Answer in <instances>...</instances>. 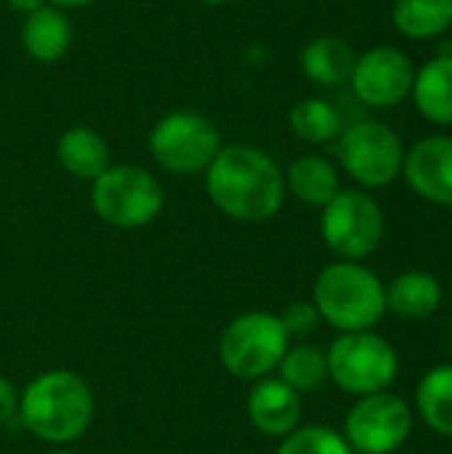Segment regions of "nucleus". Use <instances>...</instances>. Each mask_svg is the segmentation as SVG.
Returning <instances> with one entry per match:
<instances>
[{
  "mask_svg": "<svg viewBox=\"0 0 452 454\" xmlns=\"http://www.w3.org/2000/svg\"><path fill=\"white\" fill-rule=\"evenodd\" d=\"M290 130L301 141L328 144L344 133V117L325 98H304L290 109Z\"/></svg>",
  "mask_w": 452,
  "mask_h": 454,
  "instance_id": "nucleus-22",
  "label": "nucleus"
},
{
  "mask_svg": "<svg viewBox=\"0 0 452 454\" xmlns=\"http://www.w3.org/2000/svg\"><path fill=\"white\" fill-rule=\"evenodd\" d=\"M442 285L429 271H405L386 285V311L402 319H426L442 306Z\"/></svg>",
  "mask_w": 452,
  "mask_h": 454,
  "instance_id": "nucleus-16",
  "label": "nucleus"
},
{
  "mask_svg": "<svg viewBox=\"0 0 452 454\" xmlns=\"http://www.w3.org/2000/svg\"><path fill=\"white\" fill-rule=\"evenodd\" d=\"M280 322H282L288 338H309V335H314L320 330L322 317H320V311H317V306L312 301H296L282 311Z\"/></svg>",
  "mask_w": 452,
  "mask_h": 454,
  "instance_id": "nucleus-25",
  "label": "nucleus"
},
{
  "mask_svg": "<svg viewBox=\"0 0 452 454\" xmlns=\"http://www.w3.org/2000/svg\"><path fill=\"white\" fill-rule=\"evenodd\" d=\"M325 354L328 378H333L341 391L357 399L389 391L400 372V356L394 346L373 330L341 333V338H336Z\"/></svg>",
  "mask_w": 452,
  "mask_h": 454,
  "instance_id": "nucleus-4",
  "label": "nucleus"
},
{
  "mask_svg": "<svg viewBox=\"0 0 452 454\" xmlns=\"http://www.w3.org/2000/svg\"><path fill=\"white\" fill-rule=\"evenodd\" d=\"M413 434L410 404L389 391L360 396L344 420V439L360 454L397 452Z\"/></svg>",
  "mask_w": 452,
  "mask_h": 454,
  "instance_id": "nucleus-10",
  "label": "nucleus"
},
{
  "mask_svg": "<svg viewBox=\"0 0 452 454\" xmlns=\"http://www.w3.org/2000/svg\"><path fill=\"white\" fill-rule=\"evenodd\" d=\"M416 407L432 431L452 439V362L432 367L421 378L416 388Z\"/></svg>",
  "mask_w": 452,
  "mask_h": 454,
  "instance_id": "nucleus-20",
  "label": "nucleus"
},
{
  "mask_svg": "<svg viewBox=\"0 0 452 454\" xmlns=\"http://www.w3.org/2000/svg\"><path fill=\"white\" fill-rule=\"evenodd\" d=\"M205 189L224 215L242 223L269 221L285 202V176L277 162L245 144L221 146L205 170Z\"/></svg>",
  "mask_w": 452,
  "mask_h": 454,
  "instance_id": "nucleus-1",
  "label": "nucleus"
},
{
  "mask_svg": "<svg viewBox=\"0 0 452 454\" xmlns=\"http://www.w3.org/2000/svg\"><path fill=\"white\" fill-rule=\"evenodd\" d=\"M51 5H56V8H85V5H93L96 0H48Z\"/></svg>",
  "mask_w": 452,
  "mask_h": 454,
  "instance_id": "nucleus-28",
  "label": "nucleus"
},
{
  "mask_svg": "<svg viewBox=\"0 0 452 454\" xmlns=\"http://www.w3.org/2000/svg\"><path fill=\"white\" fill-rule=\"evenodd\" d=\"M338 154L344 170L360 186L368 189L389 186L402 173V162H405L402 138L389 125L376 120H362L349 125L341 133Z\"/></svg>",
  "mask_w": 452,
  "mask_h": 454,
  "instance_id": "nucleus-9",
  "label": "nucleus"
},
{
  "mask_svg": "<svg viewBox=\"0 0 452 454\" xmlns=\"http://www.w3.org/2000/svg\"><path fill=\"white\" fill-rule=\"evenodd\" d=\"M402 173L410 189L437 205H452V136H429L405 152Z\"/></svg>",
  "mask_w": 452,
  "mask_h": 454,
  "instance_id": "nucleus-12",
  "label": "nucleus"
},
{
  "mask_svg": "<svg viewBox=\"0 0 452 454\" xmlns=\"http://www.w3.org/2000/svg\"><path fill=\"white\" fill-rule=\"evenodd\" d=\"M248 418L264 436L285 439L301 423V394L280 378H261L248 396Z\"/></svg>",
  "mask_w": 452,
  "mask_h": 454,
  "instance_id": "nucleus-13",
  "label": "nucleus"
},
{
  "mask_svg": "<svg viewBox=\"0 0 452 454\" xmlns=\"http://www.w3.org/2000/svg\"><path fill=\"white\" fill-rule=\"evenodd\" d=\"M381 205L357 189H341L322 207V239L341 261H362L373 255L384 239Z\"/></svg>",
  "mask_w": 452,
  "mask_h": 454,
  "instance_id": "nucleus-8",
  "label": "nucleus"
},
{
  "mask_svg": "<svg viewBox=\"0 0 452 454\" xmlns=\"http://www.w3.org/2000/svg\"><path fill=\"white\" fill-rule=\"evenodd\" d=\"M72 45V21L56 5H43L24 16L21 48L40 64H56Z\"/></svg>",
  "mask_w": 452,
  "mask_h": 454,
  "instance_id": "nucleus-14",
  "label": "nucleus"
},
{
  "mask_svg": "<svg viewBox=\"0 0 452 454\" xmlns=\"http://www.w3.org/2000/svg\"><path fill=\"white\" fill-rule=\"evenodd\" d=\"M354 61H357V56H354L352 45L336 35L314 37L301 51L304 74L322 88H336L341 82H349Z\"/></svg>",
  "mask_w": 452,
  "mask_h": 454,
  "instance_id": "nucleus-18",
  "label": "nucleus"
},
{
  "mask_svg": "<svg viewBox=\"0 0 452 454\" xmlns=\"http://www.w3.org/2000/svg\"><path fill=\"white\" fill-rule=\"evenodd\" d=\"M338 333H362L386 314V287L376 271L357 261H338L320 271L312 301Z\"/></svg>",
  "mask_w": 452,
  "mask_h": 454,
  "instance_id": "nucleus-3",
  "label": "nucleus"
},
{
  "mask_svg": "<svg viewBox=\"0 0 452 454\" xmlns=\"http://www.w3.org/2000/svg\"><path fill=\"white\" fill-rule=\"evenodd\" d=\"M51 454H72V452H51Z\"/></svg>",
  "mask_w": 452,
  "mask_h": 454,
  "instance_id": "nucleus-30",
  "label": "nucleus"
},
{
  "mask_svg": "<svg viewBox=\"0 0 452 454\" xmlns=\"http://www.w3.org/2000/svg\"><path fill=\"white\" fill-rule=\"evenodd\" d=\"M416 67L410 56L394 45H378L362 56H357L352 69L354 96L376 109H389L405 101L413 90Z\"/></svg>",
  "mask_w": 452,
  "mask_h": 454,
  "instance_id": "nucleus-11",
  "label": "nucleus"
},
{
  "mask_svg": "<svg viewBox=\"0 0 452 454\" xmlns=\"http://www.w3.org/2000/svg\"><path fill=\"white\" fill-rule=\"evenodd\" d=\"M285 189H290V194L301 200L304 205L325 207L341 192V181H338L336 168L325 157L304 154L288 168Z\"/></svg>",
  "mask_w": 452,
  "mask_h": 454,
  "instance_id": "nucleus-19",
  "label": "nucleus"
},
{
  "mask_svg": "<svg viewBox=\"0 0 452 454\" xmlns=\"http://www.w3.org/2000/svg\"><path fill=\"white\" fill-rule=\"evenodd\" d=\"M96 215L115 229L152 223L165 202L160 181L139 165H109L91 189Z\"/></svg>",
  "mask_w": 452,
  "mask_h": 454,
  "instance_id": "nucleus-5",
  "label": "nucleus"
},
{
  "mask_svg": "<svg viewBox=\"0 0 452 454\" xmlns=\"http://www.w3.org/2000/svg\"><path fill=\"white\" fill-rule=\"evenodd\" d=\"M221 152L218 128L200 112L178 109L163 114L149 133V154L173 176H197Z\"/></svg>",
  "mask_w": 452,
  "mask_h": 454,
  "instance_id": "nucleus-6",
  "label": "nucleus"
},
{
  "mask_svg": "<svg viewBox=\"0 0 452 454\" xmlns=\"http://www.w3.org/2000/svg\"><path fill=\"white\" fill-rule=\"evenodd\" d=\"M24 428L51 444L77 442L93 420V394L88 383L67 370L35 378L19 399Z\"/></svg>",
  "mask_w": 452,
  "mask_h": 454,
  "instance_id": "nucleus-2",
  "label": "nucleus"
},
{
  "mask_svg": "<svg viewBox=\"0 0 452 454\" xmlns=\"http://www.w3.org/2000/svg\"><path fill=\"white\" fill-rule=\"evenodd\" d=\"M5 3H8L11 11H16V13H21V16L32 13V11H37V8H43V5H48V0H5Z\"/></svg>",
  "mask_w": 452,
  "mask_h": 454,
  "instance_id": "nucleus-27",
  "label": "nucleus"
},
{
  "mask_svg": "<svg viewBox=\"0 0 452 454\" xmlns=\"http://www.w3.org/2000/svg\"><path fill=\"white\" fill-rule=\"evenodd\" d=\"M413 101L418 112L437 125H452V56L440 53L426 61L413 80Z\"/></svg>",
  "mask_w": 452,
  "mask_h": 454,
  "instance_id": "nucleus-17",
  "label": "nucleus"
},
{
  "mask_svg": "<svg viewBox=\"0 0 452 454\" xmlns=\"http://www.w3.org/2000/svg\"><path fill=\"white\" fill-rule=\"evenodd\" d=\"M19 412V391L0 375V423H8Z\"/></svg>",
  "mask_w": 452,
  "mask_h": 454,
  "instance_id": "nucleus-26",
  "label": "nucleus"
},
{
  "mask_svg": "<svg viewBox=\"0 0 452 454\" xmlns=\"http://www.w3.org/2000/svg\"><path fill=\"white\" fill-rule=\"evenodd\" d=\"M56 160L69 176L80 181H96L109 168V144L93 128L75 125L59 136Z\"/></svg>",
  "mask_w": 452,
  "mask_h": 454,
  "instance_id": "nucleus-15",
  "label": "nucleus"
},
{
  "mask_svg": "<svg viewBox=\"0 0 452 454\" xmlns=\"http://www.w3.org/2000/svg\"><path fill=\"white\" fill-rule=\"evenodd\" d=\"M290 338L280 317L250 311L237 317L221 335L218 354L224 367L242 380H261L274 372L285 356Z\"/></svg>",
  "mask_w": 452,
  "mask_h": 454,
  "instance_id": "nucleus-7",
  "label": "nucleus"
},
{
  "mask_svg": "<svg viewBox=\"0 0 452 454\" xmlns=\"http://www.w3.org/2000/svg\"><path fill=\"white\" fill-rule=\"evenodd\" d=\"M202 3H208V5H229L234 0H202Z\"/></svg>",
  "mask_w": 452,
  "mask_h": 454,
  "instance_id": "nucleus-29",
  "label": "nucleus"
},
{
  "mask_svg": "<svg viewBox=\"0 0 452 454\" xmlns=\"http://www.w3.org/2000/svg\"><path fill=\"white\" fill-rule=\"evenodd\" d=\"M392 19L405 37L432 40L452 27V0H394Z\"/></svg>",
  "mask_w": 452,
  "mask_h": 454,
  "instance_id": "nucleus-21",
  "label": "nucleus"
},
{
  "mask_svg": "<svg viewBox=\"0 0 452 454\" xmlns=\"http://www.w3.org/2000/svg\"><path fill=\"white\" fill-rule=\"evenodd\" d=\"M277 370L285 386H290L296 394H309L328 380V354L317 346L301 343L285 351Z\"/></svg>",
  "mask_w": 452,
  "mask_h": 454,
  "instance_id": "nucleus-23",
  "label": "nucleus"
},
{
  "mask_svg": "<svg viewBox=\"0 0 452 454\" xmlns=\"http://www.w3.org/2000/svg\"><path fill=\"white\" fill-rule=\"evenodd\" d=\"M277 454H354L344 434L328 426H306L288 434Z\"/></svg>",
  "mask_w": 452,
  "mask_h": 454,
  "instance_id": "nucleus-24",
  "label": "nucleus"
}]
</instances>
